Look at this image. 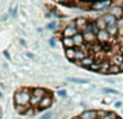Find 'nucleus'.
Wrapping results in <instances>:
<instances>
[{"label":"nucleus","instance_id":"obj_1","mask_svg":"<svg viewBox=\"0 0 123 119\" xmlns=\"http://www.w3.org/2000/svg\"><path fill=\"white\" fill-rule=\"evenodd\" d=\"M31 96H32V94L27 90H21V91L16 92L15 95H14L15 105L27 106V104L31 102Z\"/></svg>","mask_w":123,"mask_h":119},{"label":"nucleus","instance_id":"obj_2","mask_svg":"<svg viewBox=\"0 0 123 119\" xmlns=\"http://www.w3.org/2000/svg\"><path fill=\"white\" fill-rule=\"evenodd\" d=\"M45 96H46V90L40 89V88L34 89L32 92V96H31L30 103L32 104V105H38Z\"/></svg>","mask_w":123,"mask_h":119},{"label":"nucleus","instance_id":"obj_3","mask_svg":"<svg viewBox=\"0 0 123 119\" xmlns=\"http://www.w3.org/2000/svg\"><path fill=\"white\" fill-rule=\"evenodd\" d=\"M111 5V1H98V2L92 3V9L96 10V11H102V10L108 9Z\"/></svg>","mask_w":123,"mask_h":119},{"label":"nucleus","instance_id":"obj_4","mask_svg":"<svg viewBox=\"0 0 123 119\" xmlns=\"http://www.w3.org/2000/svg\"><path fill=\"white\" fill-rule=\"evenodd\" d=\"M110 37L111 36H110V34L107 32V29L99 30V32L97 34V40L100 42V43H106V42H108Z\"/></svg>","mask_w":123,"mask_h":119},{"label":"nucleus","instance_id":"obj_5","mask_svg":"<svg viewBox=\"0 0 123 119\" xmlns=\"http://www.w3.org/2000/svg\"><path fill=\"white\" fill-rule=\"evenodd\" d=\"M77 34V29L74 26H67L63 30V37L64 38H73Z\"/></svg>","mask_w":123,"mask_h":119},{"label":"nucleus","instance_id":"obj_6","mask_svg":"<svg viewBox=\"0 0 123 119\" xmlns=\"http://www.w3.org/2000/svg\"><path fill=\"white\" fill-rule=\"evenodd\" d=\"M51 104H52V98H51L50 96L46 95L42 101H40V103L38 104V108H39V109H47V108H49L51 106Z\"/></svg>","mask_w":123,"mask_h":119},{"label":"nucleus","instance_id":"obj_7","mask_svg":"<svg viewBox=\"0 0 123 119\" xmlns=\"http://www.w3.org/2000/svg\"><path fill=\"white\" fill-rule=\"evenodd\" d=\"M97 112L96 110H85L84 113H82L80 118L81 119H96L97 118Z\"/></svg>","mask_w":123,"mask_h":119},{"label":"nucleus","instance_id":"obj_8","mask_svg":"<svg viewBox=\"0 0 123 119\" xmlns=\"http://www.w3.org/2000/svg\"><path fill=\"white\" fill-rule=\"evenodd\" d=\"M102 18L105 20V22H106V24H107V26L116 25V24L118 23V18H116L112 14H110V13L105 14V15L102 16Z\"/></svg>","mask_w":123,"mask_h":119},{"label":"nucleus","instance_id":"obj_9","mask_svg":"<svg viewBox=\"0 0 123 119\" xmlns=\"http://www.w3.org/2000/svg\"><path fill=\"white\" fill-rule=\"evenodd\" d=\"M110 14H112L116 18L120 20V18L123 16V8H121V7L111 8V9H110Z\"/></svg>","mask_w":123,"mask_h":119},{"label":"nucleus","instance_id":"obj_10","mask_svg":"<svg viewBox=\"0 0 123 119\" xmlns=\"http://www.w3.org/2000/svg\"><path fill=\"white\" fill-rule=\"evenodd\" d=\"M87 24H88V22H87V20L84 17H77L76 20H75V25L77 26L79 29H83V32L85 30Z\"/></svg>","mask_w":123,"mask_h":119},{"label":"nucleus","instance_id":"obj_11","mask_svg":"<svg viewBox=\"0 0 123 119\" xmlns=\"http://www.w3.org/2000/svg\"><path fill=\"white\" fill-rule=\"evenodd\" d=\"M72 39H73V41H74V46L81 47L82 44L84 43V35L80 32H77V34L75 35Z\"/></svg>","mask_w":123,"mask_h":119},{"label":"nucleus","instance_id":"obj_12","mask_svg":"<svg viewBox=\"0 0 123 119\" xmlns=\"http://www.w3.org/2000/svg\"><path fill=\"white\" fill-rule=\"evenodd\" d=\"M84 35V41H86L87 43H94L97 39V36L93 32H83Z\"/></svg>","mask_w":123,"mask_h":119},{"label":"nucleus","instance_id":"obj_13","mask_svg":"<svg viewBox=\"0 0 123 119\" xmlns=\"http://www.w3.org/2000/svg\"><path fill=\"white\" fill-rule=\"evenodd\" d=\"M94 63H95V60L92 56H85L81 62H80V64L84 67H91L92 65H94Z\"/></svg>","mask_w":123,"mask_h":119},{"label":"nucleus","instance_id":"obj_14","mask_svg":"<svg viewBox=\"0 0 123 119\" xmlns=\"http://www.w3.org/2000/svg\"><path fill=\"white\" fill-rule=\"evenodd\" d=\"M112 63H113V65L120 67L121 65H122V63H123V56L121 54L113 55V57H112Z\"/></svg>","mask_w":123,"mask_h":119},{"label":"nucleus","instance_id":"obj_15","mask_svg":"<svg viewBox=\"0 0 123 119\" xmlns=\"http://www.w3.org/2000/svg\"><path fill=\"white\" fill-rule=\"evenodd\" d=\"M107 32L110 34V36H116L119 32L118 24H116V25H111V26H107Z\"/></svg>","mask_w":123,"mask_h":119},{"label":"nucleus","instance_id":"obj_16","mask_svg":"<svg viewBox=\"0 0 123 119\" xmlns=\"http://www.w3.org/2000/svg\"><path fill=\"white\" fill-rule=\"evenodd\" d=\"M95 23H96V25H97V27L99 28V30L107 29V24H106V22H105V20L102 17H99Z\"/></svg>","mask_w":123,"mask_h":119},{"label":"nucleus","instance_id":"obj_17","mask_svg":"<svg viewBox=\"0 0 123 119\" xmlns=\"http://www.w3.org/2000/svg\"><path fill=\"white\" fill-rule=\"evenodd\" d=\"M62 43L67 49H70V48H73V47H74V41H73L72 38H63Z\"/></svg>","mask_w":123,"mask_h":119},{"label":"nucleus","instance_id":"obj_18","mask_svg":"<svg viewBox=\"0 0 123 119\" xmlns=\"http://www.w3.org/2000/svg\"><path fill=\"white\" fill-rule=\"evenodd\" d=\"M75 49L74 48H70L65 49V55L69 60H75Z\"/></svg>","mask_w":123,"mask_h":119},{"label":"nucleus","instance_id":"obj_19","mask_svg":"<svg viewBox=\"0 0 123 119\" xmlns=\"http://www.w3.org/2000/svg\"><path fill=\"white\" fill-rule=\"evenodd\" d=\"M121 71L120 67L119 66H116V65H110L109 68L107 70V74H119Z\"/></svg>","mask_w":123,"mask_h":119},{"label":"nucleus","instance_id":"obj_20","mask_svg":"<svg viewBox=\"0 0 123 119\" xmlns=\"http://www.w3.org/2000/svg\"><path fill=\"white\" fill-rule=\"evenodd\" d=\"M84 57H85V53H84L82 50H76L75 51V60H79L80 62H81Z\"/></svg>","mask_w":123,"mask_h":119},{"label":"nucleus","instance_id":"obj_21","mask_svg":"<svg viewBox=\"0 0 123 119\" xmlns=\"http://www.w3.org/2000/svg\"><path fill=\"white\" fill-rule=\"evenodd\" d=\"M100 48H101V50L105 51V52H109L110 49H111V44L108 43V42H106V43H101Z\"/></svg>","mask_w":123,"mask_h":119},{"label":"nucleus","instance_id":"obj_22","mask_svg":"<svg viewBox=\"0 0 123 119\" xmlns=\"http://www.w3.org/2000/svg\"><path fill=\"white\" fill-rule=\"evenodd\" d=\"M15 109L20 113L23 114L24 112H27V106H22V105H15Z\"/></svg>","mask_w":123,"mask_h":119},{"label":"nucleus","instance_id":"obj_23","mask_svg":"<svg viewBox=\"0 0 123 119\" xmlns=\"http://www.w3.org/2000/svg\"><path fill=\"white\" fill-rule=\"evenodd\" d=\"M69 80L71 82L74 83H87V80H83V79H76V78H69Z\"/></svg>","mask_w":123,"mask_h":119},{"label":"nucleus","instance_id":"obj_24","mask_svg":"<svg viewBox=\"0 0 123 119\" xmlns=\"http://www.w3.org/2000/svg\"><path fill=\"white\" fill-rule=\"evenodd\" d=\"M57 25H58V24H57V22H51V23H49L48 24V26H47V28H48L49 30H56L57 29Z\"/></svg>","mask_w":123,"mask_h":119},{"label":"nucleus","instance_id":"obj_25","mask_svg":"<svg viewBox=\"0 0 123 119\" xmlns=\"http://www.w3.org/2000/svg\"><path fill=\"white\" fill-rule=\"evenodd\" d=\"M117 118V116H116V114H113V113H108L106 116H104V117H101L100 119H116Z\"/></svg>","mask_w":123,"mask_h":119},{"label":"nucleus","instance_id":"obj_26","mask_svg":"<svg viewBox=\"0 0 123 119\" xmlns=\"http://www.w3.org/2000/svg\"><path fill=\"white\" fill-rule=\"evenodd\" d=\"M51 116H52V113L51 112H47V113H44L43 116L39 117V119H50Z\"/></svg>","mask_w":123,"mask_h":119},{"label":"nucleus","instance_id":"obj_27","mask_svg":"<svg viewBox=\"0 0 123 119\" xmlns=\"http://www.w3.org/2000/svg\"><path fill=\"white\" fill-rule=\"evenodd\" d=\"M58 95H60L61 97H65V96H67V91H65V90H59Z\"/></svg>","mask_w":123,"mask_h":119},{"label":"nucleus","instance_id":"obj_28","mask_svg":"<svg viewBox=\"0 0 123 119\" xmlns=\"http://www.w3.org/2000/svg\"><path fill=\"white\" fill-rule=\"evenodd\" d=\"M104 91H105V92H107V93H114V94H118V91H116V90H112V89H105Z\"/></svg>","mask_w":123,"mask_h":119},{"label":"nucleus","instance_id":"obj_29","mask_svg":"<svg viewBox=\"0 0 123 119\" xmlns=\"http://www.w3.org/2000/svg\"><path fill=\"white\" fill-rule=\"evenodd\" d=\"M108 113H106V112H102V110H99V112H97V115H99L100 116V118H101V117H104V116H106V115H107Z\"/></svg>","mask_w":123,"mask_h":119},{"label":"nucleus","instance_id":"obj_30","mask_svg":"<svg viewBox=\"0 0 123 119\" xmlns=\"http://www.w3.org/2000/svg\"><path fill=\"white\" fill-rule=\"evenodd\" d=\"M50 46L51 47H56V40H55V39H50Z\"/></svg>","mask_w":123,"mask_h":119},{"label":"nucleus","instance_id":"obj_31","mask_svg":"<svg viewBox=\"0 0 123 119\" xmlns=\"http://www.w3.org/2000/svg\"><path fill=\"white\" fill-rule=\"evenodd\" d=\"M3 55H5V56L7 57V59H8V60H9V61H10V59H11V57H10V55L8 54V52H7V51H5V52H3Z\"/></svg>","mask_w":123,"mask_h":119},{"label":"nucleus","instance_id":"obj_32","mask_svg":"<svg viewBox=\"0 0 123 119\" xmlns=\"http://www.w3.org/2000/svg\"><path fill=\"white\" fill-rule=\"evenodd\" d=\"M121 105H122V103L121 102H117L116 104H114V106H116L117 108H119V107H121Z\"/></svg>","mask_w":123,"mask_h":119},{"label":"nucleus","instance_id":"obj_33","mask_svg":"<svg viewBox=\"0 0 123 119\" xmlns=\"http://www.w3.org/2000/svg\"><path fill=\"white\" fill-rule=\"evenodd\" d=\"M21 44L22 46H25V41H24V40H21Z\"/></svg>","mask_w":123,"mask_h":119},{"label":"nucleus","instance_id":"obj_34","mask_svg":"<svg viewBox=\"0 0 123 119\" xmlns=\"http://www.w3.org/2000/svg\"><path fill=\"white\" fill-rule=\"evenodd\" d=\"M120 69H121V70H123V63H122V65L120 66Z\"/></svg>","mask_w":123,"mask_h":119},{"label":"nucleus","instance_id":"obj_35","mask_svg":"<svg viewBox=\"0 0 123 119\" xmlns=\"http://www.w3.org/2000/svg\"><path fill=\"white\" fill-rule=\"evenodd\" d=\"M72 119H81V118H80V117H73Z\"/></svg>","mask_w":123,"mask_h":119},{"label":"nucleus","instance_id":"obj_36","mask_svg":"<svg viewBox=\"0 0 123 119\" xmlns=\"http://www.w3.org/2000/svg\"><path fill=\"white\" fill-rule=\"evenodd\" d=\"M1 117H2V114H1V112H0V119H1Z\"/></svg>","mask_w":123,"mask_h":119},{"label":"nucleus","instance_id":"obj_37","mask_svg":"<svg viewBox=\"0 0 123 119\" xmlns=\"http://www.w3.org/2000/svg\"><path fill=\"white\" fill-rule=\"evenodd\" d=\"M0 97H2V94H1V92H0Z\"/></svg>","mask_w":123,"mask_h":119},{"label":"nucleus","instance_id":"obj_38","mask_svg":"<svg viewBox=\"0 0 123 119\" xmlns=\"http://www.w3.org/2000/svg\"><path fill=\"white\" fill-rule=\"evenodd\" d=\"M116 119H121V118H119V117H117V118Z\"/></svg>","mask_w":123,"mask_h":119}]
</instances>
